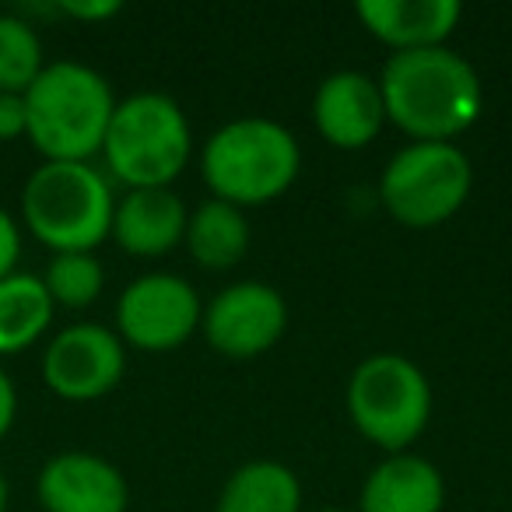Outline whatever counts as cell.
<instances>
[{"mask_svg":"<svg viewBox=\"0 0 512 512\" xmlns=\"http://www.w3.org/2000/svg\"><path fill=\"white\" fill-rule=\"evenodd\" d=\"M376 81L386 120L414 141H453L474 127L484 106L474 64L449 46L393 53Z\"/></svg>","mask_w":512,"mask_h":512,"instance_id":"6da1fadb","label":"cell"},{"mask_svg":"<svg viewBox=\"0 0 512 512\" xmlns=\"http://www.w3.org/2000/svg\"><path fill=\"white\" fill-rule=\"evenodd\" d=\"M116 95L95 67L53 60L25 92V141L43 162H92L102 151Z\"/></svg>","mask_w":512,"mask_h":512,"instance_id":"7a4b0ae2","label":"cell"},{"mask_svg":"<svg viewBox=\"0 0 512 512\" xmlns=\"http://www.w3.org/2000/svg\"><path fill=\"white\" fill-rule=\"evenodd\" d=\"M116 193L95 162H43L18 197V225L50 253H92L109 239Z\"/></svg>","mask_w":512,"mask_h":512,"instance_id":"3957f363","label":"cell"},{"mask_svg":"<svg viewBox=\"0 0 512 512\" xmlns=\"http://www.w3.org/2000/svg\"><path fill=\"white\" fill-rule=\"evenodd\" d=\"M302 148L295 134L267 116H239L204 144L200 172L207 190L235 207L267 204L299 179Z\"/></svg>","mask_w":512,"mask_h":512,"instance_id":"277c9868","label":"cell"},{"mask_svg":"<svg viewBox=\"0 0 512 512\" xmlns=\"http://www.w3.org/2000/svg\"><path fill=\"white\" fill-rule=\"evenodd\" d=\"M190 151L193 130L183 106L172 95L137 92L116 99L99 158L109 179L127 190H151L172 186V179L190 162Z\"/></svg>","mask_w":512,"mask_h":512,"instance_id":"5b68a950","label":"cell"},{"mask_svg":"<svg viewBox=\"0 0 512 512\" xmlns=\"http://www.w3.org/2000/svg\"><path fill=\"white\" fill-rule=\"evenodd\" d=\"M348 414L355 428L386 453H404L432 418V386L411 358L369 355L348 379Z\"/></svg>","mask_w":512,"mask_h":512,"instance_id":"8992f818","label":"cell"},{"mask_svg":"<svg viewBox=\"0 0 512 512\" xmlns=\"http://www.w3.org/2000/svg\"><path fill=\"white\" fill-rule=\"evenodd\" d=\"M474 169L453 141H411L386 162L379 200L407 228H435L470 197Z\"/></svg>","mask_w":512,"mask_h":512,"instance_id":"52a82bcc","label":"cell"},{"mask_svg":"<svg viewBox=\"0 0 512 512\" xmlns=\"http://www.w3.org/2000/svg\"><path fill=\"white\" fill-rule=\"evenodd\" d=\"M43 383L67 404H92L120 386L127 372V344L102 323H71L43 348Z\"/></svg>","mask_w":512,"mask_h":512,"instance_id":"ba28073f","label":"cell"},{"mask_svg":"<svg viewBox=\"0 0 512 512\" xmlns=\"http://www.w3.org/2000/svg\"><path fill=\"white\" fill-rule=\"evenodd\" d=\"M200 295L179 274H141L116 302V334L141 351H172L200 327Z\"/></svg>","mask_w":512,"mask_h":512,"instance_id":"9c48e42d","label":"cell"},{"mask_svg":"<svg viewBox=\"0 0 512 512\" xmlns=\"http://www.w3.org/2000/svg\"><path fill=\"white\" fill-rule=\"evenodd\" d=\"M204 337L228 358H256L285 337L288 306L278 288L264 281H235L221 288L200 316Z\"/></svg>","mask_w":512,"mask_h":512,"instance_id":"30bf717a","label":"cell"},{"mask_svg":"<svg viewBox=\"0 0 512 512\" xmlns=\"http://www.w3.org/2000/svg\"><path fill=\"white\" fill-rule=\"evenodd\" d=\"M36 498L43 512H127L130 488L106 456L67 449L39 467Z\"/></svg>","mask_w":512,"mask_h":512,"instance_id":"8fae6325","label":"cell"},{"mask_svg":"<svg viewBox=\"0 0 512 512\" xmlns=\"http://www.w3.org/2000/svg\"><path fill=\"white\" fill-rule=\"evenodd\" d=\"M313 123L334 148L358 151L372 144L386 123L379 81L365 71H334L313 95Z\"/></svg>","mask_w":512,"mask_h":512,"instance_id":"7c38bea8","label":"cell"},{"mask_svg":"<svg viewBox=\"0 0 512 512\" xmlns=\"http://www.w3.org/2000/svg\"><path fill=\"white\" fill-rule=\"evenodd\" d=\"M186 221H190V211L172 186L127 190L123 197H116L109 239L137 260H155L183 242Z\"/></svg>","mask_w":512,"mask_h":512,"instance_id":"4fadbf2b","label":"cell"},{"mask_svg":"<svg viewBox=\"0 0 512 512\" xmlns=\"http://www.w3.org/2000/svg\"><path fill=\"white\" fill-rule=\"evenodd\" d=\"M355 11L358 22L379 43L393 46V53L446 46L463 18L456 0H362Z\"/></svg>","mask_w":512,"mask_h":512,"instance_id":"5bb4252c","label":"cell"},{"mask_svg":"<svg viewBox=\"0 0 512 512\" xmlns=\"http://www.w3.org/2000/svg\"><path fill=\"white\" fill-rule=\"evenodd\" d=\"M358 505L362 512H442L446 481L425 456L390 453L369 470Z\"/></svg>","mask_w":512,"mask_h":512,"instance_id":"9a60e30c","label":"cell"},{"mask_svg":"<svg viewBox=\"0 0 512 512\" xmlns=\"http://www.w3.org/2000/svg\"><path fill=\"white\" fill-rule=\"evenodd\" d=\"M53 306L43 278L32 271H15L0 281V358L36 348L53 327Z\"/></svg>","mask_w":512,"mask_h":512,"instance_id":"2e32d148","label":"cell"},{"mask_svg":"<svg viewBox=\"0 0 512 512\" xmlns=\"http://www.w3.org/2000/svg\"><path fill=\"white\" fill-rule=\"evenodd\" d=\"M183 242L200 267L228 271V267L239 264L249 249V221L242 214V207L211 197L190 211Z\"/></svg>","mask_w":512,"mask_h":512,"instance_id":"e0dca14e","label":"cell"},{"mask_svg":"<svg viewBox=\"0 0 512 512\" xmlns=\"http://www.w3.org/2000/svg\"><path fill=\"white\" fill-rule=\"evenodd\" d=\"M218 512H302V484L278 460L242 463L221 488Z\"/></svg>","mask_w":512,"mask_h":512,"instance_id":"ac0fdd59","label":"cell"},{"mask_svg":"<svg viewBox=\"0 0 512 512\" xmlns=\"http://www.w3.org/2000/svg\"><path fill=\"white\" fill-rule=\"evenodd\" d=\"M50 64L36 22L18 11H0V92L25 95Z\"/></svg>","mask_w":512,"mask_h":512,"instance_id":"d6986e66","label":"cell"},{"mask_svg":"<svg viewBox=\"0 0 512 512\" xmlns=\"http://www.w3.org/2000/svg\"><path fill=\"white\" fill-rule=\"evenodd\" d=\"M39 278L57 309H85L106 288V271L95 253H53Z\"/></svg>","mask_w":512,"mask_h":512,"instance_id":"ffe728a7","label":"cell"},{"mask_svg":"<svg viewBox=\"0 0 512 512\" xmlns=\"http://www.w3.org/2000/svg\"><path fill=\"white\" fill-rule=\"evenodd\" d=\"M18 260H22V225L8 207H0V281L18 271Z\"/></svg>","mask_w":512,"mask_h":512,"instance_id":"44dd1931","label":"cell"},{"mask_svg":"<svg viewBox=\"0 0 512 512\" xmlns=\"http://www.w3.org/2000/svg\"><path fill=\"white\" fill-rule=\"evenodd\" d=\"M123 11L120 0H60L57 4V15L71 18V22H88V25H99L109 22Z\"/></svg>","mask_w":512,"mask_h":512,"instance_id":"7402d4cb","label":"cell"},{"mask_svg":"<svg viewBox=\"0 0 512 512\" xmlns=\"http://www.w3.org/2000/svg\"><path fill=\"white\" fill-rule=\"evenodd\" d=\"M25 137V95L0 92V144Z\"/></svg>","mask_w":512,"mask_h":512,"instance_id":"603a6c76","label":"cell"},{"mask_svg":"<svg viewBox=\"0 0 512 512\" xmlns=\"http://www.w3.org/2000/svg\"><path fill=\"white\" fill-rule=\"evenodd\" d=\"M18 421V386L11 372L0 365V442L8 439V432Z\"/></svg>","mask_w":512,"mask_h":512,"instance_id":"cb8c5ba5","label":"cell"},{"mask_svg":"<svg viewBox=\"0 0 512 512\" xmlns=\"http://www.w3.org/2000/svg\"><path fill=\"white\" fill-rule=\"evenodd\" d=\"M8 505H11V481L4 474V467H0V512H8Z\"/></svg>","mask_w":512,"mask_h":512,"instance_id":"d4e9b609","label":"cell"},{"mask_svg":"<svg viewBox=\"0 0 512 512\" xmlns=\"http://www.w3.org/2000/svg\"><path fill=\"white\" fill-rule=\"evenodd\" d=\"M316 512H344V509H316Z\"/></svg>","mask_w":512,"mask_h":512,"instance_id":"484cf974","label":"cell"}]
</instances>
